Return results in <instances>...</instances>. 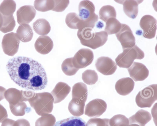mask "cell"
Instances as JSON below:
<instances>
[{
    "mask_svg": "<svg viewBox=\"0 0 157 126\" xmlns=\"http://www.w3.org/2000/svg\"><path fill=\"white\" fill-rule=\"evenodd\" d=\"M6 67L11 79L23 88L39 91L47 86L48 79L44 69L31 58L14 57L9 60Z\"/></svg>",
    "mask_w": 157,
    "mask_h": 126,
    "instance_id": "1",
    "label": "cell"
},
{
    "mask_svg": "<svg viewBox=\"0 0 157 126\" xmlns=\"http://www.w3.org/2000/svg\"><path fill=\"white\" fill-rule=\"evenodd\" d=\"M93 29L85 28L78 29L77 35L82 45L95 50L106 43L108 35L104 31L94 32Z\"/></svg>",
    "mask_w": 157,
    "mask_h": 126,
    "instance_id": "2",
    "label": "cell"
},
{
    "mask_svg": "<svg viewBox=\"0 0 157 126\" xmlns=\"http://www.w3.org/2000/svg\"><path fill=\"white\" fill-rule=\"evenodd\" d=\"M28 101L39 116L48 114L52 112L53 109L54 99L49 92L35 93Z\"/></svg>",
    "mask_w": 157,
    "mask_h": 126,
    "instance_id": "3",
    "label": "cell"
},
{
    "mask_svg": "<svg viewBox=\"0 0 157 126\" xmlns=\"http://www.w3.org/2000/svg\"><path fill=\"white\" fill-rule=\"evenodd\" d=\"M78 15L83 21V28H93L98 19V16L95 13L94 4L89 0L81 1L78 5Z\"/></svg>",
    "mask_w": 157,
    "mask_h": 126,
    "instance_id": "4",
    "label": "cell"
},
{
    "mask_svg": "<svg viewBox=\"0 0 157 126\" xmlns=\"http://www.w3.org/2000/svg\"><path fill=\"white\" fill-rule=\"evenodd\" d=\"M144 57L143 51L136 45L123 50L115 59L116 64L119 67L128 69L135 59H142Z\"/></svg>",
    "mask_w": 157,
    "mask_h": 126,
    "instance_id": "5",
    "label": "cell"
},
{
    "mask_svg": "<svg viewBox=\"0 0 157 126\" xmlns=\"http://www.w3.org/2000/svg\"><path fill=\"white\" fill-rule=\"evenodd\" d=\"M157 99V85H151L140 91L135 98L137 106L141 108L151 107Z\"/></svg>",
    "mask_w": 157,
    "mask_h": 126,
    "instance_id": "6",
    "label": "cell"
},
{
    "mask_svg": "<svg viewBox=\"0 0 157 126\" xmlns=\"http://www.w3.org/2000/svg\"><path fill=\"white\" fill-rule=\"evenodd\" d=\"M20 41L16 33L11 32L3 37L2 46L4 53L9 56H13L18 52Z\"/></svg>",
    "mask_w": 157,
    "mask_h": 126,
    "instance_id": "7",
    "label": "cell"
},
{
    "mask_svg": "<svg viewBox=\"0 0 157 126\" xmlns=\"http://www.w3.org/2000/svg\"><path fill=\"white\" fill-rule=\"evenodd\" d=\"M94 58L93 53L91 50L82 48L72 57V63L74 67L77 69L84 68L91 64Z\"/></svg>",
    "mask_w": 157,
    "mask_h": 126,
    "instance_id": "8",
    "label": "cell"
},
{
    "mask_svg": "<svg viewBox=\"0 0 157 126\" xmlns=\"http://www.w3.org/2000/svg\"><path fill=\"white\" fill-rule=\"evenodd\" d=\"M115 35L123 50L132 47L135 45V37L130 28L127 25L122 24L121 29Z\"/></svg>",
    "mask_w": 157,
    "mask_h": 126,
    "instance_id": "9",
    "label": "cell"
},
{
    "mask_svg": "<svg viewBox=\"0 0 157 126\" xmlns=\"http://www.w3.org/2000/svg\"><path fill=\"white\" fill-rule=\"evenodd\" d=\"M157 20L149 15L144 16L141 19L140 25L143 30V36L145 38L152 39L155 37L157 29Z\"/></svg>",
    "mask_w": 157,
    "mask_h": 126,
    "instance_id": "10",
    "label": "cell"
},
{
    "mask_svg": "<svg viewBox=\"0 0 157 126\" xmlns=\"http://www.w3.org/2000/svg\"><path fill=\"white\" fill-rule=\"evenodd\" d=\"M107 107V104L104 100L96 98L86 105L84 113L89 117H98L105 111Z\"/></svg>",
    "mask_w": 157,
    "mask_h": 126,
    "instance_id": "11",
    "label": "cell"
},
{
    "mask_svg": "<svg viewBox=\"0 0 157 126\" xmlns=\"http://www.w3.org/2000/svg\"><path fill=\"white\" fill-rule=\"evenodd\" d=\"M95 66L98 72L106 76L113 74L117 68L115 62L110 58L104 56L101 57L97 59Z\"/></svg>",
    "mask_w": 157,
    "mask_h": 126,
    "instance_id": "12",
    "label": "cell"
},
{
    "mask_svg": "<svg viewBox=\"0 0 157 126\" xmlns=\"http://www.w3.org/2000/svg\"><path fill=\"white\" fill-rule=\"evenodd\" d=\"M127 69L130 77L136 82L142 81L149 75L148 69L141 63L134 62Z\"/></svg>",
    "mask_w": 157,
    "mask_h": 126,
    "instance_id": "13",
    "label": "cell"
},
{
    "mask_svg": "<svg viewBox=\"0 0 157 126\" xmlns=\"http://www.w3.org/2000/svg\"><path fill=\"white\" fill-rule=\"evenodd\" d=\"M36 11L31 5H25L21 7L17 11V23L19 24H28L35 17Z\"/></svg>",
    "mask_w": 157,
    "mask_h": 126,
    "instance_id": "14",
    "label": "cell"
},
{
    "mask_svg": "<svg viewBox=\"0 0 157 126\" xmlns=\"http://www.w3.org/2000/svg\"><path fill=\"white\" fill-rule=\"evenodd\" d=\"M87 95V86L83 83H76L73 86L71 100L74 102L79 103H85Z\"/></svg>",
    "mask_w": 157,
    "mask_h": 126,
    "instance_id": "15",
    "label": "cell"
},
{
    "mask_svg": "<svg viewBox=\"0 0 157 126\" xmlns=\"http://www.w3.org/2000/svg\"><path fill=\"white\" fill-rule=\"evenodd\" d=\"M71 88L66 83L60 82L56 84L51 94L54 99V103L56 104L61 102L67 96Z\"/></svg>",
    "mask_w": 157,
    "mask_h": 126,
    "instance_id": "16",
    "label": "cell"
},
{
    "mask_svg": "<svg viewBox=\"0 0 157 126\" xmlns=\"http://www.w3.org/2000/svg\"><path fill=\"white\" fill-rule=\"evenodd\" d=\"M53 47V41L51 38L47 35H41L36 40L34 47L36 50L42 54L49 53Z\"/></svg>",
    "mask_w": 157,
    "mask_h": 126,
    "instance_id": "17",
    "label": "cell"
},
{
    "mask_svg": "<svg viewBox=\"0 0 157 126\" xmlns=\"http://www.w3.org/2000/svg\"><path fill=\"white\" fill-rule=\"evenodd\" d=\"M135 83L130 77L123 78L119 80L115 85V89L119 94L125 96L130 94L133 90Z\"/></svg>",
    "mask_w": 157,
    "mask_h": 126,
    "instance_id": "18",
    "label": "cell"
},
{
    "mask_svg": "<svg viewBox=\"0 0 157 126\" xmlns=\"http://www.w3.org/2000/svg\"><path fill=\"white\" fill-rule=\"evenodd\" d=\"M115 1L123 5V11L128 17L135 19L138 14V6L143 1L125 0Z\"/></svg>",
    "mask_w": 157,
    "mask_h": 126,
    "instance_id": "19",
    "label": "cell"
},
{
    "mask_svg": "<svg viewBox=\"0 0 157 126\" xmlns=\"http://www.w3.org/2000/svg\"><path fill=\"white\" fill-rule=\"evenodd\" d=\"M151 119L150 113L142 109L138 110L134 115L129 117V124H136L140 126H145Z\"/></svg>",
    "mask_w": 157,
    "mask_h": 126,
    "instance_id": "20",
    "label": "cell"
},
{
    "mask_svg": "<svg viewBox=\"0 0 157 126\" xmlns=\"http://www.w3.org/2000/svg\"><path fill=\"white\" fill-rule=\"evenodd\" d=\"M16 34L20 40L24 43L30 41L33 35L31 27L28 24H23L19 26Z\"/></svg>",
    "mask_w": 157,
    "mask_h": 126,
    "instance_id": "21",
    "label": "cell"
},
{
    "mask_svg": "<svg viewBox=\"0 0 157 126\" xmlns=\"http://www.w3.org/2000/svg\"><path fill=\"white\" fill-rule=\"evenodd\" d=\"M4 96L9 105H15L20 101L24 102L22 90L15 88H10L5 91Z\"/></svg>",
    "mask_w": 157,
    "mask_h": 126,
    "instance_id": "22",
    "label": "cell"
},
{
    "mask_svg": "<svg viewBox=\"0 0 157 126\" xmlns=\"http://www.w3.org/2000/svg\"><path fill=\"white\" fill-rule=\"evenodd\" d=\"M34 30L38 35H45L51 30V26L48 22L44 19L37 20L33 24Z\"/></svg>",
    "mask_w": 157,
    "mask_h": 126,
    "instance_id": "23",
    "label": "cell"
},
{
    "mask_svg": "<svg viewBox=\"0 0 157 126\" xmlns=\"http://www.w3.org/2000/svg\"><path fill=\"white\" fill-rule=\"evenodd\" d=\"M65 21L67 26L71 29H79L83 28V21L76 13L73 12L67 14Z\"/></svg>",
    "mask_w": 157,
    "mask_h": 126,
    "instance_id": "24",
    "label": "cell"
},
{
    "mask_svg": "<svg viewBox=\"0 0 157 126\" xmlns=\"http://www.w3.org/2000/svg\"><path fill=\"white\" fill-rule=\"evenodd\" d=\"M86 124L85 121L81 118L71 117L57 121L54 126H86Z\"/></svg>",
    "mask_w": 157,
    "mask_h": 126,
    "instance_id": "25",
    "label": "cell"
},
{
    "mask_svg": "<svg viewBox=\"0 0 157 126\" xmlns=\"http://www.w3.org/2000/svg\"><path fill=\"white\" fill-rule=\"evenodd\" d=\"M121 24L116 18H111L106 22L105 31L110 35L117 33L121 28Z\"/></svg>",
    "mask_w": 157,
    "mask_h": 126,
    "instance_id": "26",
    "label": "cell"
},
{
    "mask_svg": "<svg viewBox=\"0 0 157 126\" xmlns=\"http://www.w3.org/2000/svg\"><path fill=\"white\" fill-rule=\"evenodd\" d=\"M99 18L105 22L110 18H116L117 15L114 8L109 5L102 6L99 10Z\"/></svg>",
    "mask_w": 157,
    "mask_h": 126,
    "instance_id": "27",
    "label": "cell"
},
{
    "mask_svg": "<svg viewBox=\"0 0 157 126\" xmlns=\"http://www.w3.org/2000/svg\"><path fill=\"white\" fill-rule=\"evenodd\" d=\"M16 5L13 0H4L0 5V13L4 16L13 15Z\"/></svg>",
    "mask_w": 157,
    "mask_h": 126,
    "instance_id": "28",
    "label": "cell"
},
{
    "mask_svg": "<svg viewBox=\"0 0 157 126\" xmlns=\"http://www.w3.org/2000/svg\"><path fill=\"white\" fill-rule=\"evenodd\" d=\"M11 112L16 116H24L25 113L29 112L30 108L27 107L26 104L24 102L20 101L15 105H9Z\"/></svg>",
    "mask_w": 157,
    "mask_h": 126,
    "instance_id": "29",
    "label": "cell"
},
{
    "mask_svg": "<svg viewBox=\"0 0 157 126\" xmlns=\"http://www.w3.org/2000/svg\"><path fill=\"white\" fill-rule=\"evenodd\" d=\"M34 6L38 11L46 12L53 9L54 1L53 0H36L34 1Z\"/></svg>",
    "mask_w": 157,
    "mask_h": 126,
    "instance_id": "30",
    "label": "cell"
},
{
    "mask_svg": "<svg viewBox=\"0 0 157 126\" xmlns=\"http://www.w3.org/2000/svg\"><path fill=\"white\" fill-rule=\"evenodd\" d=\"M61 69L66 75L72 76L75 75L79 69L74 66L72 63V57L65 59L61 65Z\"/></svg>",
    "mask_w": 157,
    "mask_h": 126,
    "instance_id": "31",
    "label": "cell"
},
{
    "mask_svg": "<svg viewBox=\"0 0 157 126\" xmlns=\"http://www.w3.org/2000/svg\"><path fill=\"white\" fill-rule=\"evenodd\" d=\"M3 24L0 28V31L6 33L13 30L15 25V21L13 15L3 16Z\"/></svg>",
    "mask_w": 157,
    "mask_h": 126,
    "instance_id": "32",
    "label": "cell"
},
{
    "mask_svg": "<svg viewBox=\"0 0 157 126\" xmlns=\"http://www.w3.org/2000/svg\"><path fill=\"white\" fill-rule=\"evenodd\" d=\"M82 79L83 82L88 85L95 84L98 80L97 73L94 70L87 69L82 74Z\"/></svg>",
    "mask_w": 157,
    "mask_h": 126,
    "instance_id": "33",
    "label": "cell"
},
{
    "mask_svg": "<svg viewBox=\"0 0 157 126\" xmlns=\"http://www.w3.org/2000/svg\"><path fill=\"white\" fill-rule=\"evenodd\" d=\"M56 122L54 116L52 114H48L38 118L35 122V126H54Z\"/></svg>",
    "mask_w": 157,
    "mask_h": 126,
    "instance_id": "34",
    "label": "cell"
},
{
    "mask_svg": "<svg viewBox=\"0 0 157 126\" xmlns=\"http://www.w3.org/2000/svg\"><path fill=\"white\" fill-rule=\"evenodd\" d=\"M109 124L110 126H120L124 124H129L128 119L124 115L117 114L109 119Z\"/></svg>",
    "mask_w": 157,
    "mask_h": 126,
    "instance_id": "35",
    "label": "cell"
},
{
    "mask_svg": "<svg viewBox=\"0 0 157 126\" xmlns=\"http://www.w3.org/2000/svg\"><path fill=\"white\" fill-rule=\"evenodd\" d=\"M109 119L92 118L90 119L86 124V126H110Z\"/></svg>",
    "mask_w": 157,
    "mask_h": 126,
    "instance_id": "36",
    "label": "cell"
},
{
    "mask_svg": "<svg viewBox=\"0 0 157 126\" xmlns=\"http://www.w3.org/2000/svg\"><path fill=\"white\" fill-rule=\"evenodd\" d=\"M54 6L52 10L56 12H62L64 11L68 6L69 1L68 0H54Z\"/></svg>",
    "mask_w": 157,
    "mask_h": 126,
    "instance_id": "37",
    "label": "cell"
},
{
    "mask_svg": "<svg viewBox=\"0 0 157 126\" xmlns=\"http://www.w3.org/2000/svg\"><path fill=\"white\" fill-rule=\"evenodd\" d=\"M8 114L5 108L0 104V123H2L8 118Z\"/></svg>",
    "mask_w": 157,
    "mask_h": 126,
    "instance_id": "38",
    "label": "cell"
},
{
    "mask_svg": "<svg viewBox=\"0 0 157 126\" xmlns=\"http://www.w3.org/2000/svg\"><path fill=\"white\" fill-rule=\"evenodd\" d=\"M14 126H30L29 122L24 119H19L15 121Z\"/></svg>",
    "mask_w": 157,
    "mask_h": 126,
    "instance_id": "39",
    "label": "cell"
},
{
    "mask_svg": "<svg viewBox=\"0 0 157 126\" xmlns=\"http://www.w3.org/2000/svg\"><path fill=\"white\" fill-rule=\"evenodd\" d=\"M15 121L12 119L6 118L2 122L1 126H14Z\"/></svg>",
    "mask_w": 157,
    "mask_h": 126,
    "instance_id": "40",
    "label": "cell"
},
{
    "mask_svg": "<svg viewBox=\"0 0 157 126\" xmlns=\"http://www.w3.org/2000/svg\"><path fill=\"white\" fill-rule=\"evenodd\" d=\"M6 90L5 88L0 86V101L4 98V94Z\"/></svg>",
    "mask_w": 157,
    "mask_h": 126,
    "instance_id": "41",
    "label": "cell"
},
{
    "mask_svg": "<svg viewBox=\"0 0 157 126\" xmlns=\"http://www.w3.org/2000/svg\"><path fill=\"white\" fill-rule=\"evenodd\" d=\"M3 23V18L2 15L0 13V28L2 27Z\"/></svg>",
    "mask_w": 157,
    "mask_h": 126,
    "instance_id": "42",
    "label": "cell"
},
{
    "mask_svg": "<svg viewBox=\"0 0 157 126\" xmlns=\"http://www.w3.org/2000/svg\"><path fill=\"white\" fill-rule=\"evenodd\" d=\"M120 126H140L139 125H138L136 124H124L122 125H121Z\"/></svg>",
    "mask_w": 157,
    "mask_h": 126,
    "instance_id": "43",
    "label": "cell"
}]
</instances>
